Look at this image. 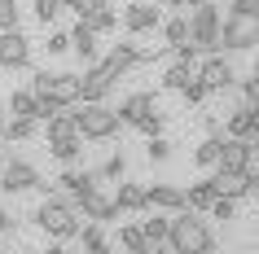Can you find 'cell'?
I'll return each mask as SVG.
<instances>
[{"mask_svg":"<svg viewBox=\"0 0 259 254\" xmlns=\"http://www.w3.org/2000/svg\"><path fill=\"white\" fill-rule=\"evenodd\" d=\"M167 245L171 254H211L215 250V237L202 219H193L189 211H180L171 224H167Z\"/></svg>","mask_w":259,"mask_h":254,"instance_id":"1","label":"cell"},{"mask_svg":"<svg viewBox=\"0 0 259 254\" xmlns=\"http://www.w3.org/2000/svg\"><path fill=\"white\" fill-rule=\"evenodd\" d=\"M75 119V136L79 140H110V136H119V114L106 106V101H83L79 114H70Z\"/></svg>","mask_w":259,"mask_h":254,"instance_id":"2","label":"cell"},{"mask_svg":"<svg viewBox=\"0 0 259 254\" xmlns=\"http://www.w3.org/2000/svg\"><path fill=\"white\" fill-rule=\"evenodd\" d=\"M220 9H215V0H206V5H193L189 14H185V31H189V48L193 53H211L215 48V35H220Z\"/></svg>","mask_w":259,"mask_h":254,"instance_id":"3","label":"cell"},{"mask_svg":"<svg viewBox=\"0 0 259 254\" xmlns=\"http://www.w3.org/2000/svg\"><path fill=\"white\" fill-rule=\"evenodd\" d=\"M31 92L40 101H49L53 110H70V106H79V75H49V70H40L31 79Z\"/></svg>","mask_w":259,"mask_h":254,"instance_id":"4","label":"cell"},{"mask_svg":"<svg viewBox=\"0 0 259 254\" xmlns=\"http://www.w3.org/2000/svg\"><path fill=\"white\" fill-rule=\"evenodd\" d=\"M259 44V14H229L220 22V35H215V48H229V53H242Z\"/></svg>","mask_w":259,"mask_h":254,"instance_id":"5","label":"cell"},{"mask_svg":"<svg viewBox=\"0 0 259 254\" xmlns=\"http://www.w3.org/2000/svg\"><path fill=\"white\" fill-rule=\"evenodd\" d=\"M35 224H40L44 232H49V237L66 241V237H75V232H79V215L70 211L66 201L44 197V201H40V211H35Z\"/></svg>","mask_w":259,"mask_h":254,"instance_id":"6","label":"cell"},{"mask_svg":"<svg viewBox=\"0 0 259 254\" xmlns=\"http://www.w3.org/2000/svg\"><path fill=\"white\" fill-rule=\"evenodd\" d=\"M198 83H202L206 92H229L233 83H237V70L224 57H206L202 66H198Z\"/></svg>","mask_w":259,"mask_h":254,"instance_id":"7","label":"cell"},{"mask_svg":"<svg viewBox=\"0 0 259 254\" xmlns=\"http://www.w3.org/2000/svg\"><path fill=\"white\" fill-rule=\"evenodd\" d=\"M206 184H211L215 197H229V201H237V197H259V184H250V180L237 175V171H215Z\"/></svg>","mask_w":259,"mask_h":254,"instance_id":"8","label":"cell"},{"mask_svg":"<svg viewBox=\"0 0 259 254\" xmlns=\"http://www.w3.org/2000/svg\"><path fill=\"white\" fill-rule=\"evenodd\" d=\"M31 62V40L22 31H0V70H18Z\"/></svg>","mask_w":259,"mask_h":254,"instance_id":"9","label":"cell"},{"mask_svg":"<svg viewBox=\"0 0 259 254\" xmlns=\"http://www.w3.org/2000/svg\"><path fill=\"white\" fill-rule=\"evenodd\" d=\"M158 22H163V9H158V5H150V0H132V5H127V14H123V27L132 31V35L154 31Z\"/></svg>","mask_w":259,"mask_h":254,"instance_id":"10","label":"cell"},{"mask_svg":"<svg viewBox=\"0 0 259 254\" xmlns=\"http://www.w3.org/2000/svg\"><path fill=\"white\" fill-rule=\"evenodd\" d=\"M70 211H75V215H83V219H93V224H101V219H114V215H119V211H114V197H106L101 188L83 193V197L75 201Z\"/></svg>","mask_w":259,"mask_h":254,"instance_id":"11","label":"cell"},{"mask_svg":"<svg viewBox=\"0 0 259 254\" xmlns=\"http://www.w3.org/2000/svg\"><path fill=\"white\" fill-rule=\"evenodd\" d=\"M145 206L150 211H185V188L176 184H145Z\"/></svg>","mask_w":259,"mask_h":254,"instance_id":"12","label":"cell"},{"mask_svg":"<svg viewBox=\"0 0 259 254\" xmlns=\"http://www.w3.org/2000/svg\"><path fill=\"white\" fill-rule=\"evenodd\" d=\"M110 88H114V79H110V75H106L101 66H97V62L79 75V101H106V96H110Z\"/></svg>","mask_w":259,"mask_h":254,"instance_id":"13","label":"cell"},{"mask_svg":"<svg viewBox=\"0 0 259 254\" xmlns=\"http://www.w3.org/2000/svg\"><path fill=\"white\" fill-rule=\"evenodd\" d=\"M255 136H259V110L237 106L229 114V140H255Z\"/></svg>","mask_w":259,"mask_h":254,"instance_id":"14","label":"cell"},{"mask_svg":"<svg viewBox=\"0 0 259 254\" xmlns=\"http://www.w3.org/2000/svg\"><path fill=\"white\" fill-rule=\"evenodd\" d=\"M250 149H255V140H229V136H224V145H220V162H215V171H237V175H242L246 158H250Z\"/></svg>","mask_w":259,"mask_h":254,"instance_id":"15","label":"cell"},{"mask_svg":"<svg viewBox=\"0 0 259 254\" xmlns=\"http://www.w3.org/2000/svg\"><path fill=\"white\" fill-rule=\"evenodd\" d=\"M35 180H40V175H35L31 162H9L5 175H0V188H5V193H27V188H35Z\"/></svg>","mask_w":259,"mask_h":254,"instance_id":"16","label":"cell"},{"mask_svg":"<svg viewBox=\"0 0 259 254\" xmlns=\"http://www.w3.org/2000/svg\"><path fill=\"white\" fill-rule=\"evenodd\" d=\"M154 110H158V106H154V96H150V92H132V96H127V101H123L119 110H114V114H119V123L137 127L141 119H150Z\"/></svg>","mask_w":259,"mask_h":254,"instance_id":"17","label":"cell"},{"mask_svg":"<svg viewBox=\"0 0 259 254\" xmlns=\"http://www.w3.org/2000/svg\"><path fill=\"white\" fill-rule=\"evenodd\" d=\"M97 66L106 70L110 79H119V75H127V70L137 66V57H132V44H114V48L106 53V62H97Z\"/></svg>","mask_w":259,"mask_h":254,"instance_id":"18","label":"cell"},{"mask_svg":"<svg viewBox=\"0 0 259 254\" xmlns=\"http://www.w3.org/2000/svg\"><path fill=\"white\" fill-rule=\"evenodd\" d=\"M66 40H70V53L79 57L83 66H93V62H97V35H93V31H88V27H83V22H79V27H75V31H70Z\"/></svg>","mask_w":259,"mask_h":254,"instance_id":"19","label":"cell"},{"mask_svg":"<svg viewBox=\"0 0 259 254\" xmlns=\"http://www.w3.org/2000/svg\"><path fill=\"white\" fill-rule=\"evenodd\" d=\"M198 79V62H171V66H167V75H163V88H171V92H185V88H189V83Z\"/></svg>","mask_w":259,"mask_h":254,"instance_id":"20","label":"cell"},{"mask_svg":"<svg viewBox=\"0 0 259 254\" xmlns=\"http://www.w3.org/2000/svg\"><path fill=\"white\" fill-rule=\"evenodd\" d=\"M9 114H14V119H35L40 123V96L31 92H9Z\"/></svg>","mask_w":259,"mask_h":254,"instance_id":"21","label":"cell"},{"mask_svg":"<svg viewBox=\"0 0 259 254\" xmlns=\"http://www.w3.org/2000/svg\"><path fill=\"white\" fill-rule=\"evenodd\" d=\"M75 237H83V254H114V245H110L106 237H101V224H79V232Z\"/></svg>","mask_w":259,"mask_h":254,"instance_id":"22","label":"cell"},{"mask_svg":"<svg viewBox=\"0 0 259 254\" xmlns=\"http://www.w3.org/2000/svg\"><path fill=\"white\" fill-rule=\"evenodd\" d=\"M49 154H53V158H62V162H75L83 154V140L75 132L70 136H49Z\"/></svg>","mask_w":259,"mask_h":254,"instance_id":"23","label":"cell"},{"mask_svg":"<svg viewBox=\"0 0 259 254\" xmlns=\"http://www.w3.org/2000/svg\"><path fill=\"white\" fill-rule=\"evenodd\" d=\"M114 211H145V184H119Z\"/></svg>","mask_w":259,"mask_h":254,"instance_id":"24","label":"cell"},{"mask_svg":"<svg viewBox=\"0 0 259 254\" xmlns=\"http://www.w3.org/2000/svg\"><path fill=\"white\" fill-rule=\"evenodd\" d=\"M119 245H123V250H127V254H158V250H154V245H150V241L141 237V228H137V224L119 228Z\"/></svg>","mask_w":259,"mask_h":254,"instance_id":"25","label":"cell"},{"mask_svg":"<svg viewBox=\"0 0 259 254\" xmlns=\"http://www.w3.org/2000/svg\"><path fill=\"white\" fill-rule=\"evenodd\" d=\"M167 224H171V219H163V215H150V219H145V224H137V228H141V237H145L154 250H158V245L167 241Z\"/></svg>","mask_w":259,"mask_h":254,"instance_id":"26","label":"cell"},{"mask_svg":"<svg viewBox=\"0 0 259 254\" xmlns=\"http://www.w3.org/2000/svg\"><path fill=\"white\" fill-rule=\"evenodd\" d=\"M211 201H215V193H211V184H206V180H198V184H193L189 193H185V211H206Z\"/></svg>","mask_w":259,"mask_h":254,"instance_id":"27","label":"cell"},{"mask_svg":"<svg viewBox=\"0 0 259 254\" xmlns=\"http://www.w3.org/2000/svg\"><path fill=\"white\" fill-rule=\"evenodd\" d=\"M220 145H224V136H206L202 145H198V154H193V162H198V167H215L220 162Z\"/></svg>","mask_w":259,"mask_h":254,"instance_id":"28","label":"cell"},{"mask_svg":"<svg viewBox=\"0 0 259 254\" xmlns=\"http://www.w3.org/2000/svg\"><path fill=\"white\" fill-rule=\"evenodd\" d=\"M22 22V5L18 0H0V31H18Z\"/></svg>","mask_w":259,"mask_h":254,"instance_id":"29","label":"cell"},{"mask_svg":"<svg viewBox=\"0 0 259 254\" xmlns=\"http://www.w3.org/2000/svg\"><path fill=\"white\" fill-rule=\"evenodd\" d=\"M163 40H167V48H180V44L189 40V31H185V18H171V22H163Z\"/></svg>","mask_w":259,"mask_h":254,"instance_id":"30","label":"cell"},{"mask_svg":"<svg viewBox=\"0 0 259 254\" xmlns=\"http://www.w3.org/2000/svg\"><path fill=\"white\" fill-rule=\"evenodd\" d=\"M44 123H49V136H70V132H75V119H70L66 110H57V114H49Z\"/></svg>","mask_w":259,"mask_h":254,"instance_id":"31","label":"cell"},{"mask_svg":"<svg viewBox=\"0 0 259 254\" xmlns=\"http://www.w3.org/2000/svg\"><path fill=\"white\" fill-rule=\"evenodd\" d=\"M35 127H40L35 119H14L9 127H5V136H9V140H31V136H35Z\"/></svg>","mask_w":259,"mask_h":254,"instance_id":"32","label":"cell"},{"mask_svg":"<svg viewBox=\"0 0 259 254\" xmlns=\"http://www.w3.org/2000/svg\"><path fill=\"white\" fill-rule=\"evenodd\" d=\"M62 9H75L79 18H88L97 9H110V0H62Z\"/></svg>","mask_w":259,"mask_h":254,"instance_id":"33","label":"cell"},{"mask_svg":"<svg viewBox=\"0 0 259 254\" xmlns=\"http://www.w3.org/2000/svg\"><path fill=\"white\" fill-rule=\"evenodd\" d=\"M31 9H35V18H40L44 27H49V22L62 14V0H31Z\"/></svg>","mask_w":259,"mask_h":254,"instance_id":"34","label":"cell"},{"mask_svg":"<svg viewBox=\"0 0 259 254\" xmlns=\"http://www.w3.org/2000/svg\"><path fill=\"white\" fill-rule=\"evenodd\" d=\"M206 211H211V219H233V215H237V201H229V197H215L211 206H206Z\"/></svg>","mask_w":259,"mask_h":254,"instance_id":"35","label":"cell"},{"mask_svg":"<svg viewBox=\"0 0 259 254\" xmlns=\"http://www.w3.org/2000/svg\"><path fill=\"white\" fill-rule=\"evenodd\" d=\"M132 57H137V66L154 62V57H163V44H132Z\"/></svg>","mask_w":259,"mask_h":254,"instance_id":"36","label":"cell"},{"mask_svg":"<svg viewBox=\"0 0 259 254\" xmlns=\"http://www.w3.org/2000/svg\"><path fill=\"white\" fill-rule=\"evenodd\" d=\"M145 154H150V158H154V162H163V158H167V154H171V145H167L163 136H150V145H145Z\"/></svg>","mask_w":259,"mask_h":254,"instance_id":"37","label":"cell"},{"mask_svg":"<svg viewBox=\"0 0 259 254\" xmlns=\"http://www.w3.org/2000/svg\"><path fill=\"white\" fill-rule=\"evenodd\" d=\"M123 167H127V162H123V154H114V158H110L97 175H101V180H119V175H123Z\"/></svg>","mask_w":259,"mask_h":254,"instance_id":"38","label":"cell"},{"mask_svg":"<svg viewBox=\"0 0 259 254\" xmlns=\"http://www.w3.org/2000/svg\"><path fill=\"white\" fill-rule=\"evenodd\" d=\"M137 127H141V132H145V136H158V132H163V114H158V110H154L150 119H141Z\"/></svg>","mask_w":259,"mask_h":254,"instance_id":"39","label":"cell"},{"mask_svg":"<svg viewBox=\"0 0 259 254\" xmlns=\"http://www.w3.org/2000/svg\"><path fill=\"white\" fill-rule=\"evenodd\" d=\"M206 96H211V92H206V88H202V83H198V79H193L189 88H185V101H189V106H202Z\"/></svg>","mask_w":259,"mask_h":254,"instance_id":"40","label":"cell"},{"mask_svg":"<svg viewBox=\"0 0 259 254\" xmlns=\"http://www.w3.org/2000/svg\"><path fill=\"white\" fill-rule=\"evenodd\" d=\"M49 53H70V40H66V31H53V35H49Z\"/></svg>","mask_w":259,"mask_h":254,"instance_id":"41","label":"cell"},{"mask_svg":"<svg viewBox=\"0 0 259 254\" xmlns=\"http://www.w3.org/2000/svg\"><path fill=\"white\" fill-rule=\"evenodd\" d=\"M259 101V83L255 79H242V106H255Z\"/></svg>","mask_w":259,"mask_h":254,"instance_id":"42","label":"cell"},{"mask_svg":"<svg viewBox=\"0 0 259 254\" xmlns=\"http://www.w3.org/2000/svg\"><path fill=\"white\" fill-rule=\"evenodd\" d=\"M233 14H259V0H233Z\"/></svg>","mask_w":259,"mask_h":254,"instance_id":"43","label":"cell"},{"mask_svg":"<svg viewBox=\"0 0 259 254\" xmlns=\"http://www.w3.org/2000/svg\"><path fill=\"white\" fill-rule=\"evenodd\" d=\"M5 232H14V219H9V211H0V237Z\"/></svg>","mask_w":259,"mask_h":254,"instance_id":"44","label":"cell"},{"mask_svg":"<svg viewBox=\"0 0 259 254\" xmlns=\"http://www.w3.org/2000/svg\"><path fill=\"white\" fill-rule=\"evenodd\" d=\"M44 254H66V250H62V245H49V250H44Z\"/></svg>","mask_w":259,"mask_h":254,"instance_id":"45","label":"cell"},{"mask_svg":"<svg viewBox=\"0 0 259 254\" xmlns=\"http://www.w3.org/2000/svg\"><path fill=\"white\" fill-rule=\"evenodd\" d=\"M0 136H5V119H0Z\"/></svg>","mask_w":259,"mask_h":254,"instance_id":"46","label":"cell"},{"mask_svg":"<svg viewBox=\"0 0 259 254\" xmlns=\"http://www.w3.org/2000/svg\"><path fill=\"white\" fill-rule=\"evenodd\" d=\"M167 254H171V250H167Z\"/></svg>","mask_w":259,"mask_h":254,"instance_id":"47","label":"cell"},{"mask_svg":"<svg viewBox=\"0 0 259 254\" xmlns=\"http://www.w3.org/2000/svg\"><path fill=\"white\" fill-rule=\"evenodd\" d=\"M123 254H127V250H123Z\"/></svg>","mask_w":259,"mask_h":254,"instance_id":"48","label":"cell"}]
</instances>
